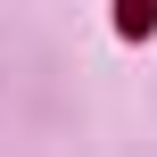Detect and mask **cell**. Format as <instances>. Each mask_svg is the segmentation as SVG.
Masks as SVG:
<instances>
[{"instance_id": "obj_1", "label": "cell", "mask_w": 157, "mask_h": 157, "mask_svg": "<svg viewBox=\"0 0 157 157\" xmlns=\"http://www.w3.org/2000/svg\"><path fill=\"white\" fill-rule=\"evenodd\" d=\"M149 8H157V0H116V17H124V33H149Z\"/></svg>"}]
</instances>
